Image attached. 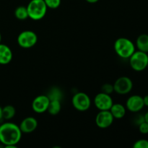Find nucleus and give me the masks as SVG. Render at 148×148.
I'll use <instances>...</instances> for the list:
<instances>
[{
  "instance_id": "1",
  "label": "nucleus",
  "mask_w": 148,
  "mask_h": 148,
  "mask_svg": "<svg viewBox=\"0 0 148 148\" xmlns=\"http://www.w3.org/2000/svg\"><path fill=\"white\" fill-rule=\"evenodd\" d=\"M22 137L19 126L12 122H6L0 125V143L7 148H17Z\"/></svg>"
},
{
  "instance_id": "2",
  "label": "nucleus",
  "mask_w": 148,
  "mask_h": 148,
  "mask_svg": "<svg viewBox=\"0 0 148 148\" xmlns=\"http://www.w3.org/2000/svg\"><path fill=\"white\" fill-rule=\"evenodd\" d=\"M114 50L122 59H129L135 51L134 43L127 38H119L114 42Z\"/></svg>"
},
{
  "instance_id": "3",
  "label": "nucleus",
  "mask_w": 148,
  "mask_h": 148,
  "mask_svg": "<svg viewBox=\"0 0 148 148\" xmlns=\"http://www.w3.org/2000/svg\"><path fill=\"white\" fill-rule=\"evenodd\" d=\"M27 10L28 17L33 20H40L46 14L48 7L44 0H30Z\"/></svg>"
},
{
  "instance_id": "4",
  "label": "nucleus",
  "mask_w": 148,
  "mask_h": 148,
  "mask_svg": "<svg viewBox=\"0 0 148 148\" xmlns=\"http://www.w3.org/2000/svg\"><path fill=\"white\" fill-rule=\"evenodd\" d=\"M129 59L132 69L136 72H142L148 66V55L145 52L135 51Z\"/></svg>"
},
{
  "instance_id": "5",
  "label": "nucleus",
  "mask_w": 148,
  "mask_h": 148,
  "mask_svg": "<svg viewBox=\"0 0 148 148\" xmlns=\"http://www.w3.org/2000/svg\"><path fill=\"white\" fill-rule=\"evenodd\" d=\"M17 43L23 49H30L33 47L38 42V36L32 30H24L17 36Z\"/></svg>"
},
{
  "instance_id": "6",
  "label": "nucleus",
  "mask_w": 148,
  "mask_h": 148,
  "mask_svg": "<svg viewBox=\"0 0 148 148\" xmlns=\"http://www.w3.org/2000/svg\"><path fill=\"white\" fill-rule=\"evenodd\" d=\"M72 103L74 108L77 111H86L90 108L91 100L86 93L79 92L72 97Z\"/></svg>"
},
{
  "instance_id": "7",
  "label": "nucleus",
  "mask_w": 148,
  "mask_h": 148,
  "mask_svg": "<svg viewBox=\"0 0 148 148\" xmlns=\"http://www.w3.org/2000/svg\"><path fill=\"white\" fill-rule=\"evenodd\" d=\"M133 88V82L130 77L126 76L120 77L114 84V92L119 95H127Z\"/></svg>"
},
{
  "instance_id": "8",
  "label": "nucleus",
  "mask_w": 148,
  "mask_h": 148,
  "mask_svg": "<svg viewBox=\"0 0 148 148\" xmlns=\"http://www.w3.org/2000/svg\"><path fill=\"white\" fill-rule=\"evenodd\" d=\"M94 104L99 111L110 110L111 107L114 104L112 98L110 95L104 92H99L94 98Z\"/></svg>"
},
{
  "instance_id": "9",
  "label": "nucleus",
  "mask_w": 148,
  "mask_h": 148,
  "mask_svg": "<svg viewBox=\"0 0 148 148\" xmlns=\"http://www.w3.org/2000/svg\"><path fill=\"white\" fill-rule=\"evenodd\" d=\"M114 120V116L109 110L100 111L95 116V124L99 128L106 129L112 125Z\"/></svg>"
},
{
  "instance_id": "10",
  "label": "nucleus",
  "mask_w": 148,
  "mask_h": 148,
  "mask_svg": "<svg viewBox=\"0 0 148 148\" xmlns=\"http://www.w3.org/2000/svg\"><path fill=\"white\" fill-rule=\"evenodd\" d=\"M49 103H50V100L47 95H38L33 99L32 102V108L36 113L42 114L47 111Z\"/></svg>"
},
{
  "instance_id": "11",
  "label": "nucleus",
  "mask_w": 148,
  "mask_h": 148,
  "mask_svg": "<svg viewBox=\"0 0 148 148\" xmlns=\"http://www.w3.org/2000/svg\"><path fill=\"white\" fill-rule=\"evenodd\" d=\"M126 107L131 112H139L145 107L143 97L138 95H132L127 99L126 102Z\"/></svg>"
},
{
  "instance_id": "12",
  "label": "nucleus",
  "mask_w": 148,
  "mask_h": 148,
  "mask_svg": "<svg viewBox=\"0 0 148 148\" xmlns=\"http://www.w3.org/2000/svg\"><path fill=\"white\" fill-rule=\"evenodd\" d=\"M37 127L38 121L36 118L32 116L25 118L19 125L22 133H25V134H30V133L33 132L36 130Z\"/></svg>"
},
{
  "instance_id": "13",
  "label": "nucleus",
  "mask_w": 148,
  "mask_h": 148,
  "mask_svg": "<svg viewBox=\"0 0 148 148\" xmlns=\"http://www.w3.org/2000/svg\"><path fill=\"white\" fill-rule=\"evenodd\" d=\"M12 56L11 49L7 45L0 43V64H8L11 62Z\"/></svg>"
},
{
  "instance_id": "14",
  "label": "nucleus",
  "mask_w": 148,
  "mask_h": 148,
  "mask_svg": "<svg viewBox=\"0 0 148 148\" xmlns=\"http://www.w3.org/2000/svg\"><path fill=\"white\" fill-rule=\"evenodd\" d=\"M109 111L114 118L116 119H121L126 115V107L122 104L114 103Z\"/></svg>"
},
{
  "instance_id": "15",
  "label": "nucleus",
  "mask_w": 148,
  "mask_h": 148,
  "mask_svg": "<svg viewBox=\"0 0 148 148\" xmlns=\"http://www.w3.org/2000/svg\"><path fill=\"white\" fill-rule=\"evenodd\" d=\"M136 46L139 51L148 53V35H140L136 40Z\"/></svg>"
},
{
  "instance_id": "16",
  "label": "nucleus",
  "mask_w": 148,
  "mask_h": 148,
  "mask_svg": "<svg viewBox=\"0 0 148 148\" xmlns=\"http://www.w3.org/2000/svg\"><path fill=\"white\" fill-rule=\"evenodd\" d=\"M62 109V103L61 101L58 100H53V101H50V103L48 106L47 111L50 115L56 116L59 114Z\"/></svg>"
},
{
  "instance_id": "17",
  "label": "nucleus",
  "mask_w": 148,
  "mask_h": 148,
  "mask_svg": "<svg viewBox=\"0 0 148 148\" xmlns=\"http://www.w3.org/2000/svg\"><path fill=\"white\" fill-rule=\"evenodd\" d=\"M16 114V109L13 106L7 105L2 108V119L5 120L12 119Z\"/></svg>"
},
{
  "instance_id": "18",
  "label": "nucleus",
  "mask_w": 148,
  "mask_h": 148,
  "mask_svg": "<svg viewBox=\"0 0 148 148\" xmlns=\"http://www.w3.org/2000/svg\"><path fill=\"white\" fill-rule=\"evenodd\" d=\"M14 16L17 19L20 20H25L28 17L27 7L25 6H19L14 10Z\"/></svg>"
},
{
  "instance_id": "19",
  "label": "nucleus",
  "mask_w": 148,
  "mask_h": 148,
  "mask_svg": "<svg viewBox=\"0 0 148 148\" xmlns=\"http://www.w3.org/2000/svg\"><path fill=\"white\" fill-rule=\"evenodd\" d=\"M47 96L49 97L50 101H53V100H58V101H61L63 96V93H62V90L59 89V88H52L51 89L49 90L48 92Z\"/></svg>"
},
{
  "instance_id": "20",
  "label": "nucleus",
  "mask_w": 148,
  "mask_h": 148,
  "mask_svg": "<svg viewBox=\"0 0 148 148\" xmlns=\"http://www.w3.org/2000/svg\"><path fill=\"white\" fill-rule=\"evenodd\" d=\"M44 1L48 8L52 10L58 8L61 4V0H44Z\"/></svg>"
},
{
  "instance_id": "21",
  "label": "nucleus",
  "mask_w": 148,
  "mask_h": 148,
  "mask_svg": "<svg viewBox=\"0 0 148 148\" xmlns=\"http://www.w3.org/2000/svg\"><path fill=\"white\" fill-rule=\"evenodd\" d=\"M114 91V85H112V84L106 83L104 84V85H103V86L101 87V92H104V93L110 95V94L112 93Z\"/></svg>"
},
{
  "instance_id": "22",
  "label": "nucleus",
  "mask_w": 148,
  "mask_h": 148,
  "mask_svg": "<svg viewBox=\"0 0 148 148\" xmlns=\"http://www.w3.org/2000/svg\"><path fill=\"white\" fill-rule=\"evenodd\" d=\"M134 148H148V140H145V139H141L135 143L133 145Z\"/></svg>"
},
{
  "instance_id": "23",
  "label": "nucleus",
  "mask_w": 148,
  "mask_h": 148,
  "mask_svg": "<svg viewBox=\"0 0 148 148\" xmlns=\"http://www.w3.org/2000/svg\"><path fill=\"white\" fill-rule=\"evenodd\" d=\"M139 130H140V133L143 134H148V123L144 121L138 125Z\"/></svg>"
},
{
  "instance_id": "24",
  "label": "nucleus",
  "mask_w": 148,
  "mask_h": 148,
  "mask_svg": "<svg viewBox=\"0 0 148 148\" xmlns=\"http://www.w3.org/2000/svg\"><path fill=\"white\" fill-rule=\"evenodd\" d=\"M143 102H144L145 106L148 107V95H146L145 96L143 97Z\"/></svg>"
},
{
  "instance_id": "25",
  "label": "nucleus",
  "mask_w": 148,
  "mask_h": 148,
  "mask_svg": "<svg viewBox=\"0 0 148 148\" xmlns=\"http://www.w3.org/2000/svg\"><path fill=\"white\" fill-rule=\"evenodd\" d=\"M85 1H86L87 2L90 3V4H94V3L98 2L99 0H85Z\"/></svg>"
},
{
  "instance_id": "26",
  "label": "nucleus",
  "mask_w": 148,
  "mask_h": 148,
  "mask_svg": "<svg viewBox=\"0 0 148 148\" xmlns=\"http://www.w3.org/2000/svg\"><path fill=\"white\" fill-rule=\"evenodd\" d=\"M144 118H145V121L147 123H148V111H147V113L144 115Z\"/></svg>"
},
{
  "instance_id": "27",
  "label": "nucleus",
  "mask_w": 148,
  "mask_h": 148,
  "mask_svg": "<svg viewBox=\"0 0 148 148\" xmlns=\"http://www.w3.org/2000/svg\"><path fill=\"white\" fill-rule=\"evenodd\" d=\"M2 119V108L0 106V120Z\"/></svg>"
},
{
  "instance_id": "28",
  "label": "nucleus",
  "mask_w": 148,
  "mask_h": 148,
  "mask_svg": "<svg viewBox=\"0 0 148 148\" xmlns=\"http://www.w3.org/2000/svg\"><path fill=\"white\" fill-rule=\"evenodd\" d=\"M1 33H0V43H1Z\"/></svg>"
}]
</instances>
